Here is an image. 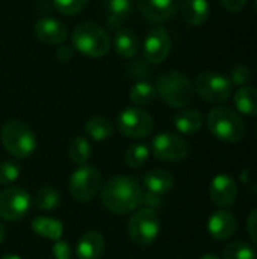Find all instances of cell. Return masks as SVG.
<instances>
[{"mask_svg":"<svg viewBox=\"0 0 257 259\" xmlns=\"http://www.w3.org/2000/svg\"><path fill=\"white\" fill-rule=\"evenodd\" d=\"M142 188L135 178L115 176L101 187V202L114 214L133 212L142 203Z\"/></svg>","mask_w":257,"mask_h":259,"instance_id":"6da1fadb","label":"cell"},{"mask_svg":"<svg viewBox=\"0 0 257 259\" xmlns=\"http://www.w3.org/2000/svg\"><path fill=\"white\" fill-rule=\"evenodd\" d=\"M156 91L161 99L171 108H185L192 102L195 93L191 79L177 70L164 73L158 80Z\"/></svg>","mask_w":257,"mask_h":259,"instance_id":"7a4b0ae2","label":"cell"},{"mask_svg":"<svg viewBox=\"0 0 257 259\" xmlns=\"http://www.w3.org/2000/svg\"><path fill=\"white\" fill-rule=\"evenodd\" d=\"M208 127L215 138L230 144L239 143L245 135L241 115L227 106H217L208 114Z\"/></svg>","mask_w":257,"mask_h":259,"instance_id":"3957f363","label":"cell"},{"mask_svg":"<svg viewBox=\"0 0 257 259\" xmlns=\"http://www.w3.org/2000/svg\"><path fill=\"white\" fill-rule=\"evenodd\" d=\"M71 41L77 52L89 58H101L111 49V38L108 32L92 21L80 23L73 30Z\"/></svg>","mask_w":257,"mask_h":259,"instance_id":"277c9868","label":"cell"},{"mask_svg":"<svg viewBox=\"0 0 257 259\" xmlns=\"http://www.w3.org/2000/svg\"><path fill=\"white\" fill-rule=\"evenodd\" d=\"M0 140L5 150L18 159L30 156L36 149V137L33 131L20 120L5 123L0 131Z\"/></svg>","mask_w":257,"mask_h":259,"instance_id":"5b68a950","label":"cell"},{"mask_svg":"<svg viewBox=\"0 0 257 259\" xmlns=\"http://www.w3.org/2000/svg\"><path fill=\"white\" fill-rule=\"evenodd\" d=\"M161 231V220L155 209L142 208L136 209L129 223H127V234L130 240L138 246H148L151 244Z\"/></svg>","mask_w":257,"mask_h":259,"instance_id":"8992f818","label":"cell"},{"mask_svg":"<svg viewBox=\"0 0 257 259\" xmlns=\"http://www.w3.org/2000/svg\"><path fill=\"white\" fill-rule=\"evenodd\" d=\"M194 90L197 94L209 103H223L229 100L233 93V85L229 77L218 71L206 70L201 71L197 79Z\"/></svg>","mask_w":257,"mask_h":259,"instance_id":"52a82bcc","label":"cell"},{"mask_svg":"<svg viewBox=\"0 0 257 259\" xmlns=\"http://www.w3.org/2000/svg\"><path fill=\"white\" fill-rule=\"evenodd\" d=\"M101 190L100 171L91 165H80L70 178V193L77 202H89Z\"/></svg>","mask_w":257,"mask_h":259,"instance_id":"ba28073f","label":"cell"},{"mask_svg":"<svg viewBox=\"0 0 257 259\" xmlns=\"http://www.w3.org/2000/svg\"><path fill=\"white\" fill-rule=\"evenodd\" d=\"M117 126L120 134L135 140L150 135L155 127V120L147 111L130 106L120 112L117 118Z\"/></svg>","mask_w":257,"mask_h":259,"instance_id":"9c48e42d","label":"cell"},{"mask_svg":"<svg viewBox=\"0 0 257 259\" xmlns=\"http://www.w3.org/2000/svg\"><path fill=\"white\" fill-rule=\"evenodd\" d=\"M32 197L20 187H6L0 191V219L6 222L21 220L30 209Z\"/></svg>","mask_w":257,"mask_h":259,"instance_id":"30bf717a","label":"cell"},{"mask_svg":"<svg viewBox=\"0 0 257 259\" xmlns=\"http://www.w3.org/2000/svg\"><path fill=\"white\" fill-rule=\"evenodd\" d=\"M188 143L176 134L162 132L153 140V155L161 161L179 162L188 156Z\"/></svg>","mask_w":257,"mask_h":259,"instance_id":"8fae6325","label":"cell"},{"mask_svg":"<svg viewBox=\"0 0 257 259\" xmlns=\"http://www.w3.org/2000/svg\"><path fill=\"white\" fill-rule=\"evenodd\" d=\"M171 52V38L164 27H158L151 30L142 46L144 59L150 64L164 62Z\"/></svg>","mask_w":257,"mask_h":259,"instance_id":"7c38bea8","label":"cell"},{"mask_svg":"<svg viewBox=\"0 0 257 259\" xmlns=\"http://www.w3.org/2000/svg\"><path fill=\"white\" fill-rule=\"evenodd\" d=\"M182 0H138L141 14L151 23H164L180 9Z\"/></svg>","mask_w":257,"mask_h":259,"instance_id":"4fadbf2b","label":"cell"},{"mask_svg":"<svg viewBox=\"0 0 257 259\" xmlns=\"http://www.w3.org/2000/svg\"><path fill=\"white\" fill-rule=\"evenodd\" d=\"M209 196L212 203L217 206H232L238 197V185L229 175H217L211 182Z\"/></svg>","mask_w":257,"mask_h":259,"instance_id":"5bb4252c","label":"cell"},{"mask_svg":"<svg viewBox=\"0 0 257 259\" xmlns=\"http://www.w3.org/2000/svg\"><path fill=\"white\" fill-rule=\"evenodd\" d=\"M208 229L215 240H229L235 235L238 229V220L232 212L221 209L211 215L208 222Z\"/></svg>","mask_w":257,"mask_h":259,"instance_id":"9a60e30c","label":"cell"},{"mask_svg":"<svg viewBox=\"0 0 257 259\" xmlns=\"http://www.w3.org/2000/svg\"><path fill=\"white\" fill-rule=\"evenodd\" d=\"M35 35L39 41L50 44V46H58L62 44L67 38V27L55 18H41L35 24Z\"/></svg>","mask_w":257,"mask_h":259,"instance_id":"2e32d148","label":"cell"},{"mask_svg":"<svg viewBox=\"0 0 257 259\" xmlns=\"http://www.w3.org/2000/svg\"><path fill=\"white\" fill-rule=\"evenodd\" d=\"M105 252V238L100 232H85L76 246L77 259H100Z\"/></svg>","mask_w":257,"mask_h":259,"instance_id":"e0dca14e","label":"cell"},{"mask_svg":"<svg viewBox=\"0 0 257 259\" xmlns=\"http://www.w3.org/2000/svg\"><path fill=\"white\" fill-rule=\"evenodd\" d=\"M133 0H105L106 23L111 29H118L132 14Z\"/></svg>","mask_w":257,"mask_h":259,"instance_id":"ac0fdd59","label":"cell"},{"mask_svg":"<svg viewBox=\"0 0 257 259\" xmlns=\"http://www.w3.org/2000/svg\"><path fill=\"white\" fill-rule=\"evenodd\" d=\"M142 184L147 188L148 193L153 194H165L168 193L173 185H174V178L171 176L170 171L164 170V168H153L150 171H147L142 178Z\"/></svg>","mask_w":257,"mask_h":259,"instance_id":"d6986e66","label":"cell"},{"mask_svg":"<svg viewBox=\"0 0 257 259\" xmlns=\"http://www.w3.org/2000/svg\"><path fill=\"white\" fill-rule=\"evenodd\" d=\"M180 6L183 20L191 26H201L209 20L211 6L208 0H183Z\"/></svg>","mask_w":257,"mask_h":259,"instance_id":"ffe728a7","label":"cell"},{"mask_svg":"<svg viewBox=\"0 0 257 259\" xmlns=\"http://www.w3.org/2000/svg\"><path fill=\"white\" fill-rule=\"evenodd\" d=\"M174 126L179 132L185 135H192L201 129L203 115L197 109H182L174 117Z\"/></svg>","mask_w":257,"mask_h":259,"instance_id":"44dd1931","label":"cell"},{"mask_svg":"<svg viewBox=\"0 0 257 259\" xmlns=\"http://www.w3.org/2000/svg\"><path fill=\"white\" fill-rule=\"evenodd\" d=\"M32 231L42 237V238H47V240H53V241H58L61 240L62 237V232H64V225L56 220V219H52V217H35L32 220Z\"/></svg>","mask_w":257,"mask_h":259,"instance_id":"7402d4cb","label":"cell"},{"mask_svg":"<svg viewBox=\"0 0 257 259\" xmlns=\"http://www.w3.org/2000/svg\"><path fill=\"white\" fill-rule=\"evenodd\" d=\"M236 109L248 117H257V90L253 87H239L233 96Z\"/></svg>","mask_w":257,"mask_h":259,"instance_id":"603a6c76","label":"cell"},{"mask_svg":"<svg viewBox=\"0 0 257 259\" xmlns=\"http://www.w3.org/2000/svg\"><path fill=\"white\" fill-rule=\"evenodd\" d=\"M114 44H115L117 53L124 58H133L139 50V39H138L136 33L126 27H123L117 32Z\"/></svg>","mask_w":257,"mask_h":259,"instance_id":"cb8c5ba5","label":"cell"},{"mask_svg":"<svg viewBox=\"0 0 257 259\" xmlns=\"http://www.w3.org/2000/svg\"><path fill=\"white\" fill-rule=\"evenodd\" d=\"M85 132L94 141H105L114 134L111 121L105 117H92L85 123Z\"/></svg>","mask_w":257,"mask_h":259,"instance_id":"d4e9b609","label":"cell"},{"mask_svg":"<svg viewBox=\"0 0 257 259\" xmlns=\"http://www.w3.org/2000/svg\"><path fill=\"white\" fill-rule=\"evenodd\" d=\"M156 97H158L156 87H153L150 82L141 80L130 88V100L136 105H150L155 102Z\"/></svg>","mask_w":257,"mask_h":259,"instance_id":"484cf974","label":"cell"},{"mask_svg":"<svg viewBox=\"0 0 257 259\" xmlns=\"http://www.w3.org/2000/svg\"><path fill=\"white\" fill-rule=\"evenodd\" d=\"M33 205L39 211H52L59 205V193L48 185L41 187L35 197H33Z\"/></svg>","mask_w":257,"mask_h":259,"instance_id":"4316f807","label":"cell"},{"mask_svg":"<svg viewBox=\"0 0 257 259\" xmlns=\"http://www.w3.org/2000/svg\"><path fill=\"white\" fill-rule=\"evenodd\" d=\"M68 155L73 162L83 165L91 156V146L88 140L83 137H74L68 144Z\"/></svg>","mask_w":257,"mask_h":259,"instance_id":"83f0119b","label":"cell"},{"mask_svg":"<svg viewBox=\"0 0 257 259\" xmlns=\"http://www.w3.org/2000/svg\"><path fill=\"white\" fill-rule=\"evenodd\" d=\"M150 156V149L144 143H136L132 144L124 155V161L130 168H139L142 167Z\"/></svg>","mask_w":257,"mask_h":259,"instance_id":"f1b7e54d","label":"cell"},{"mask_svg":"<svg viewBox=\"0 0 257 259\" xmlns=\"http://www.w3.org/2000/svg\"><path fill=\"white\" fill-rule=\"evenodd\" d=\"M224 259H256V250L245 241H233L224 247Z\"/></svg>","mask_w":257,"mask_h":259,"instance_id":"f546056e","label":"cell"},{"mask_svg":"<svg viewBox=\"0 0 257 259\" xmlns=\"http://www.w3.org/2000/svg\"><path fill=\"white\" fill-rule=\"evenodd\" d=\"M20 165L15 161L6 159L0 162V185H11L20 176Z\"/></svg>","mask_w":257,"mask_h":259,"instance_id":"4dcf8cb0","label":"cell"},{"mask_svg":"<svg viewBox=\"0 0 257 259\" xmlns=\"http://www.w3.org/2000/svg\"><path fill=\"white\" fill-rule=\"evenodd\" d=\"M89 0H53L55 8L64 15H76L79 14Z\"/></svg>","mask_w":257,"mask_h":259,"instance_id":"1f68e13d","label":"cell"},{"mask_svg":"<svg viewBox=\"0 0 257 259\" xmlns=\"http://www.w3.org/2000/svg\"><path fill=\"white\" fill-rule=\"evenodd\" d=\"M250 79H251V71L245 65H236L232 68V73H230L232 85L244 87L245 83H248Z\"/></svg>","mask_w":257,"mask_h":259,"instance_id":"d6a6232c","label":"cell"},{"mask_svg":"<svg viewBox=\"0 0 257 259\" xmlns=\"http://www.w3.org/2000/svg\"><path fill=\"white\" fill-rule=\"evenodd\" d=\"M52 253H53L55 259H70L73 255V250L67 241L58 240L52 247Z\"/></svg>","mask_w":257,"mask_h":259,"instance_id":"836d02e7","label":"cell"},{"mask_svg":"<svg viewBox=\"0 0 257 259\" xmlns=\"http://www.w3.org/2000/svg\"><path fill=\"white\" fill-rule=\"evenodd\" d=\"M247 229H248L250 238L253 240V243L257 246V209L251 211V214L248 215V220H247Z\"/></svg>","mask_w":257,"mask_h":259,"instance_id":"e575fe53","label":"cell"},{"mask_svg":"<svg viewBox=\"0 0 257 259\" xmlns=\"http://www.w3.org/2000/svg\"><path fill=\"white\" fill-rule=\"evenodd\" d=\"M142 203H145L147 206L145 208H150V209H156L162 205V197L159 194H153V193H145L144 197H142Z\"/></svg>","mask_w":257,"mask_h":259,"instance_id":"d590c367","label":"cell"},{"mask_svg":"<svg viewBox=\"0 0 257 259\" xmlns=\"http://www.w3.org/2000/svg\"><path fill=\"white\" fill-rule=\"evenodd\" d=\"M248 0H221V5L230 12H241Z\"/></svg>","mask_w":257,"mask_h":259,"instance_id":"8d00e7d4","label":"cell"},{"mask_svg":"<svg viewBox=\"0 0 257 259\" xmlns=\"http://www.w3.org/2000/svg\"><path fill=\"white\" fill-rule=\"evenodd\" d=\"M56 56H58L59 61H68V59H71V56H73V50H71V47H68V46H62V47L58 49Z\"/></svg>","mask_w":257,"mask_h":259,"instance_id":"74e56055","label":"cell"},{"mask_svg":"<svg viewBox=\"0 0 257 259\" xmlns=\"http://www.w3.org/2000/svg\"><path fill=\"white\" fill-rule=\"evenodd\" d=\"M5 237H6V229H5V226H3V225L0 223V244L3 243Z\"/></svg>","mask_w":257,"mask_h":259,"instance_id":"f35d334b","label":"cell"},{"mask_svg":"<svg viewBox=\"0 0 257 259\" xmlns=\"http://www.w3.org/2000/svg\"><path fill=\"white\" fill-rule=\"evenodd\" d=\"M200 259H220L217 255H212V253H206V255H203Z\"/></svg>","mask_w":257,"mask_h":259,"instance_id":"ab89813d","label":"cell"},{"mask_svg":"<svg viewBox=\"0 0 257 259\" xmlns=\"http://www.w3.org/2000/svg\"><path fill=\"white\" fill-rule=\"evenodd\" d=\"M0 259H21L20 256H17V255H5V256H2Z\"/></svg>","mask_w":257,"mask_h":259,"instance_id":"60d3db41","label":"cell"},{"mask_svg":"<svg viewBox=\"0 0 257 259\" xmlns=\"http://www.w3.org/2000/svg\"><path fill=\"white\" fill-rule=\"evenodd\" d=\"M254 9H256L257 12V0H254Z\"/></svg>","mask_w":257,"mask_h":259,"instance_id":"b9f144b4","label":"cell"}]
</instances>
